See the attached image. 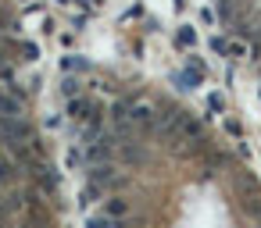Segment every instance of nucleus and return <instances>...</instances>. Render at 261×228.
I'll list each match as a JSON object with an SVG mask.
<instances>
[{"mask_svg":"<svg viewBox=\"0 0 261 228\" xmlns=\"http://www.w3.org/2000/svg\"><path fill=\"white\" fill-rule=\"evenodd\" d=\"M25 139H29L25 118H0V143H8L11 150H22Z\"/></svg>","mask_w":261,"mask_h":228,"instance_id":"1","label":"nucleus"},{"mask_svg":"<svg viewBox=\"0 0 261 228\" xmlns=\"http://www.w3.org/2000/svg\"><path fill=\"white\" fill-rule=\"evenodd\" d=\"M0 118H25V104L15 89H0Z\"/></svg>","mask_w":261,"mask_h":228,"instance_id":"2","label":"nucleus"},{"mask_svg":"<svg viewBox=\"0 0 261 228\" xmlns=\"http://www.w3.org/2000/svg\"><path fill=\"white\" fill-rule=\"evenodd\" d=\"M129 121L140 125V128H150V125H154V114H150L147 104H129Z\"/></svg>","mask_w":261,"mask_h":228,"instance_id":"3","label":"nucleus"},{"mask_svg":"<svg viewBox=\"0 0 261 228\" xmlns=\"http://www.w3.org/2000/svg\"><path fill=\"white\" fill-rule=\"evenodd\" d=\"M104 214H108V217H118V221H122V217L129 214V203H125L122 196H115V200H108V203H104Z\"/></svg>","mask_w":261,"mask_h":228,"instance_id":"4","label":"nucleus"},{"mask_svg":"<svg viewBox=\"0 0 261 228\" xmlns=\"http://www.w3.org/2000/svg\"><path fill=\"white\" fill-rule=\"evenodd\" d=\"M68 111H72V118H79V121H86V118H90V104H86V100H72V104H68Z\"/></svg>","mask_w":261,"mask_h":228,"instance_id":"5","label":"nucleus"},{"mask_svg":"<svg viewBox=\"0 0 261 228\" xmlns=\"http://www.w3.org/2000/svg\"><path fill=\"white\" fill-rule=\"evenodd\" d=\"M225 50H229V54H236V57H247V54H250L243 40H232V43H225Z\"/></svg>","mask_w":261,"mask_h":228,"instance_id":"6","label":"nucleus"},{"mask_svg":"<svg viewBox=\"0 0 261 228\" xmlns=\"http://www.w3.org/2000/svg\"><path fill=\"white\" fill-rule=\"evenodd\" d=\"M218 15H222L225 22H232V18H236V11H232V0H218Z\"/></svg>","mask_w":261,"mask_h":228,"instance_id":"7","label":"nucleus"},{"mask_svg":"<svg viewBox=\"0 0 261 228\" xmlns=\"http://www.w3.org/2000/svg\"><path fill=\"white\" fill-rule=\"evenodd\" d=\"M11 175H15V171H11V160L0 153V182H11Z\"/></svg>","mask_w":261,"mask_h":228,"instance_id":"8","label":"nucleus"},{"mask_svg":"<svg viewBox=\"0 0 261 228\" xmlns=\"http://www.w3.org/2000/svg\"><path fill=\"white\" fill-rule=\"evenodd\" d=\"M179 43H182V47H193V43H197L193 29H182V32H179Z\"/></svg>","mask_w":261,"mask_h":228,"instance_id":"9","label":"nucleus"},{"mask_svg":"<svg viewBox=\"0 0 261 228\" xmlns=\"http://www.w3.org/2000/svg\"><path fill=\"white\" fill-rule=\"evenodd\" d=\"M40 57V50H36V43H25V61H36Z\"/></svg>","mask_w":261,"mask_h":228,"instance_id":"10","label":"nucleus"},{"mask_svg":"<svg viewBox=\"0 0 261 228\" xmlns=\"http://www.w3.org/2000/svg\"><path fill=\"white\" fill-rule=\"evenodd\" d=\"M75 89H79V82H75V79H65V93L75 96Z\"/></svg>","mask_w":261,"mask_h":228,"instance_id":"11","label":"nucleus"}]
</instances>
